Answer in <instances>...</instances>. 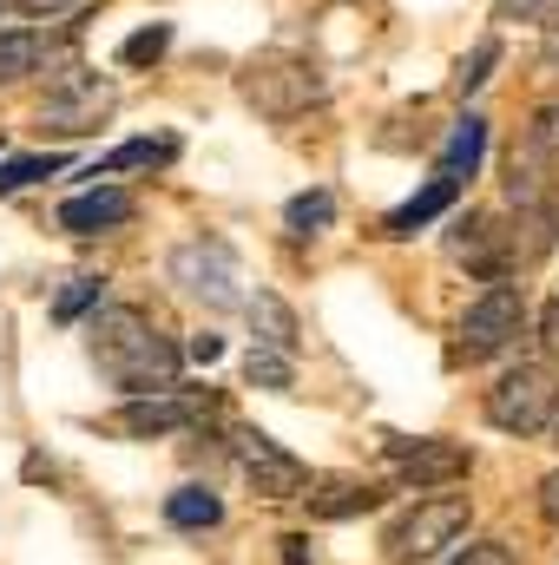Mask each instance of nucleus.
Returning a JSON list of instances; mask_svg holds the SVG:
<instances>
[{
    "mask_svg": "<svg viewBox=\"0 0 559 565\" xmlns=\"http://www.w3.org/2000/svg\"><path fill=\"white\" fill-rule=\"evenodd\" d=\"M86 355L93 369L119 388V395H158V388H178V369H184V349L133 302H99L93 322H86Z\"/></svg>",
    "mask_w": 559,
    "mask_h": 565,
    "instance_id": "obj_1",
    "label": "nucleus"
},
{
    "mask_svg": "<svg viewBox=\"0 0 559 565\" xmlns=\"http://www.w3.org/2000/svg\"><path fill=\"white\" fill-rule=\"evenodd\" d=\"M238 93H244V106H257L264 119L289 126V119H303L309 106L329 99V79L316 73V60H303V53H289V46H271V53L244 60Z\"/></svg>",
    "mask_w": 559,
    "mask_h": 565,
    "instance_id": "obj_2",
    "label": "nucleus"
},
{
    "mask_svg": "<svg viewBox=\"0 0 559 565\" xmlns=\"http://www.w3.org/2000/svg\"><path fill=\"white\" fill-rule=\"evenodd\" d=\"M165 277L178 282L191 302H204V309H244V264H238V250L218 237V231H204V237H184L171 257H165Z\"/></svg>",
    "mask_w": 559,
    "mask_h": 565,
    "instance_id": "obj_3",
    "label": "nucleus"
},
{
    "mask_svg": "<svg viewBox=\"0 0 559 565\" xmlns=\"http://www.w3.org/2000/svg\"><path fill=\"white\" fill-rule=\"evenodd\" d=\"M481 415H487V427H500V434H514V440L547 434V427L559 422V375L547 369V362H520V369H507V375L487 388Z\"/></svg>",
    "mask_w": 559,
    "mask_h": 565,
    "instance_id": "obj_4",
    "label": "nucleus"
},
{
    "mask_svg": "<svg viewBox=\"0 0 559 565\" xmlns=\"http://www.w3.org/2000/svg\"><path fill=\"white\" fill-rule=\"evenodd\" d=\"M467 520H474L467 493H428L402 520H389L382 553H389V565H421V559H434V553H447V546H461Z\"/></svg>",
    "mask_w": 559,
    "mask_h": 565,
    "instance_id": "obj_5",
    "label": "nucleus"
},
{
    "mask_svg": "<svg viewBox=\"0 0 559 565\" xmlns=\"http://www.w3.org/2000/svg\"><path fill=\"white\" fill-rule=\"evenodd\" d=\"M520 335H527V296H520L514 282H487V289L467 302L461 329H454V362H494V355H507Z\"/></svg>",
    "mask_w": 559,
    "mask_h": 565,
    "instance_id": "obj_6",
    "label": "nucleus"
},
{
    "mask_svg": "<svg viewBox=\"0 0 559 565\" xmlns=\"http://www.w3.org/2000/svg\"><path fill=\"white\" fill-rule=\"evenodd\" d=\"M211 415H218V388H158V395H133L106 427L119 440H171V434H198Z\"/></svg>",
    "mask_w": 559,
    "mask_h": 565,
    "instance_id": "obj_7",
    "label": "nucleus"
},
{
    "mask_svg": "<svg viewBox=\"0 0 559 565\" xmlns=\"http://www.w3.org/2000/svg\"><path fill=\"white\" fill-rule=\"evenodd\" d=\"M113 106H119V86L99 79V73H86V66H73V73H60V79L46 86V99H40V126L80 139V132H99V126L113 119Z\"/></svg>",
    "mask_w": 559,
    "mask_h": 565,
    "instance_id": "obj_8",
    "label": "nucleus"
},
{
    "mask_svg": "<svg viewBox=\"0 0 559 565\" xmlns=\"http://www.w3.org/2000/svg\"><path fill=\"white\" fill-rule=\"evenodd\" d=\"M231 460H238V473H244V487H251L257 500H303V493H309V467H303L283 440H271L264 427H238Z\"/></svg>",
    "mask_w": 559,
    "mask_h": 565,
    "instance_id": "obj_9",
    "label": "nucleus"
},
{
    "mask_svg": "<svg viewBox=\"0 0 559 565\" xmlns=\"http://www.w3.org/2000/svg\"><path fill=\"white\" fill-rule=\"evenodd\" d=\"M382 447H389L395 480H402V487H415V493H441V487H454V480H467V473H474V447L441 440V434H421V440L389 434Z\"/></svg>",
    "mask_w": 559,
    "mask_h": 565,
    "instance_id": "obj_10",
    "label": "nucleus"
},
{
    "mask_svg": "<svg viewBox=\"0 0 559 565\" xmlns=\"http://www.w3.org/2000/svg\"><path fill=\"white\" fill-rule=\"evenodd\" d=\"M447 257L467 264L474 277H487V282H507V270L520 264V257H514V237H507L487 211H467V217L447 224Z\"/></svg>",
    "mask_w": 559,
    "mask_h": 565,
    "instance_id": "obj_11",
    "label": "nucleus"
},
{
    "mask_svg": "<svg viewBox=\"0 0 559 565\" xmlns=\"http://www.w3.org/2000/svg\"><path fill=\"white\" fill-rule=\"evenodd\" d=\"M133 217H139V204L119 184H93V191H80V198L60 204V231L66 237H106V231H126Z\"/></svg>",
    "mask_w": 559,
    "mask_h": 565,
    "instance_id": "obj_12",
    "label": "nucleus"
},
{
    "mask_svg": "<svg viewBox=\"0 0 559 565\" xmlns=\"http://www.w3.org/2000/svg\"><path fill=\"white\" fill-rule=\"evenodd\" d=\"M309 520H362V513H382L389 507V487L382 480H356V473H329V480H309Z\"/></svg>",
    "mask_w": 559,
    "mask_h": 565,
    "instance_id": "obj_13",
    "label": "nucleus"
},
{
    "mask_svg": "<svg viewBox=\"0 0 559 565\" xmlns=\"http://www.w3.org/2000/svg\"><path fill=\"white\" fill-rule=\"evenodd\" d=\"M507 204L514 211H553V151L540 139L514 145V158H507Z\"/></svg>",
    "mask_w": 559,
    "mask_h": 565,
    "instance_id": "obj_14",
    "label": "nucleus"
},
{
    "mask_svg": "<svg viewBox=\"0 0 559 565\" xmlns=\"http://www.w3.org/2000/svg\"><path fill=\"white\" fill-rule=\"evenodd\" d=\"M244 316H251V349H277L296 362V349H303V322H296V309L283 302L277 289H257V296H244Z\"/></svg>",
    "mask_w": 559,
    "mask_h": 565,
    "instance_id": "obj_15",
    "label": "nucleus"
},
{
    "mask_svg": "<svg viewBox=\"0 0 559 565\" xmlns=\"http://www.w3.org/2000/svg\"><path fill=\"white\" fill-rule=\"evenodd\" d=\"M178 158V139L171 132H158V139H126V145H113L106 158H93L86 164V178H119V171H165Z\"/></svg>",
    "mask_w": 559,
    "mask_h": 565,
    "instance_id": "obj_16",
    "label": "nucleus"
},
{
    "mask_svg": "<svg viewBox=\"0 0 559 565\" xmlns=\"http://www.w3.org/2000/svg\"><path fill=\"white\" fill-rule=\"evenodd\" d=\"M481 158H487V119H481V113H467V119L447 132V145H441V158H434V178H454V184H467Z\"/></svg>",
    "mask_w": 559,
    "mask_h": 565,
    "instance_id": "obj_17",
    "label": "nucleus"
},
{
    "mask_svg": "<svg viewBox=\"0 0 559 565\" xmlns=\"http://www.w3.org/2000/svg\"><path fill=\"white\" fill-rule=\"evenodd\" d=\"M454 198H461V184H454V178H428V184H421L409 204H395V211H389L382 237H415L421 224H434V217H441V211H447Z\"/></svg>",
    "mask_w": 559,
    "mask_h": 565,
    "instance_id": "obj_18",
    "label": "nucleus"
},
{
    "mask_svg": "<svg viewBox=\"0 0 559 565\" xmlns=\"http://www.w3.org/2000/svg\"><path fill=\"white\" fill-rule=\"evenodd\" d=\"M165 520H171L178 533H211V526L224 520V500L211 493V480H191V487L165 493Z\"/></svg>",
    "mask_w": 559,
    "mask_h": 565,
    "instance_id": "obj_19",
    "label": "nucleus"
},
{
    "mask_svg": "<svg viewBox=\"0 0 559 565\" xmlns=\"http://www.w3.org/2000/svg\"><path fill=\"white\" fill-rule=\"evenodd\" d=\"M46 53H53V40H46V33H33V26L0 33V86H13V79L40 73V66H46Z\"/></svg>",
    "mask_w": 559,
    "mask_h": 565,
    "instance_id": "obj_20",
    "label": "nucleus"
},
{
    "mask_svg": "<svg viewBox=\"0 0 559 565\" xmlns=\"http://www.w3.org/2000/svg\"><path fill=\"white\" fill-rule=\"evenodd\" d=\"M329 224H336V191H323V184L283 204V231H289V237H323Z\"/></svg>",
    "mask_w": 559,
    "mask_h": 565,
    "instance_id": "obj_21",
    "label": "nucleus"
},
{
    "mask_svg": "<svg viewBox=\"0 0 559 565\" xmlns=\"http://www.w3.org/2000/svg\"><path fill=\"white\" fill-rule=\"evenodd\" d=\"M244 382L264 388V395H289V388H296V362L277 355V349H251V355H244Z\"/></svg>",
    "mask_w": 559,
    "mask_h": 565,
    "instance_id": "obj_22",
    "label": "nucleus"
},
{
    "mask_svg": "<svg viewBox=\"0 0 559 565\" xmlns=\"http://www.w3.org/2000/svg\"><path fill=\"white\" fill-rule=\"evenodd\" d=\"M106 302V277H73L60 296H53V322H80L86 309Z\"/></svg>",
    "mask_w": 559,
    "mask_h": 565,
    "instance_id": "obj_23",
    "label": "nucleus"
},
{
    "mask_svg": "<svg viewBox=\"0 0 559 565\" xmlns=\"http://www.w3.org/2000/svg\"><path fill=\"white\" fill-rule=\"evenodd\" d=\"M494 20H500V26H540V33H559V0H494Z\"/></svg>",
    "mask_w": 559,
    "mask_h": 565,
    "instance_id": "obj_24",
    "label": "nucleus"
},
{
    "mask_svg": "<svg viewBox=\"0 0 559 565\" xmlns=\"http://www.w3.org/2000/svg\"><path fill=\"white\" fill-rule=\"evenodd\" d=\"M494 66H500V40H481L461 66H454V99H467V93H481L487 79H494Z\"/></svg>",
    "mask_w": 559,
    "mask_h": 565,
    "instance_id": "obj_25",
    "label": "nucleus"
},
{
    "mask_svg": "<svg viewBox=\"0 0 559 565\" xmlns=\"http://www.w3.org/2000/svg\"><path fill=\"white\" fill-rule=\"evenodd\" d=\"M53 171H66V151H46V158H13V164H0V198H13V191L40 184V178H53Z\"/></svg>",
    "mask_w": 559,
    "mask_h": 565,
    "instance_id": "obj_26",
    "label": "nucleus"
},
{
    "mask_svg": "<svg viewBox=\"0 0 559 565\" xmlns=\"http://www.w3.org/2000/svg\"><path fill=\"white\" fill-rule=\"evenodd\" d=\"M165 46H171V20H151V26H139L126 46H119V66H151V60H165Z\"/></svg>",
    "mask_w": 559,
    "mask_h": 565,
    "instance_id": "obj_27",
    "label": "nucleus"
},
{
    "mask_svg": "<svg viewBox=\"0 0 559 565\" xmlns=\"http://www.w3.org/2000/svg\"><path fill=\"white\" fill-rule=\"evenodd\" d=\"M447 565H520V559H514V546H500V540H474V546H461Z\"/></svg>",
    "mask_w": 559,
    "mask_h": 565,
    "instance_id": "obj_28",
    "label": "nucleus"
},
{
    "mask_svg": "<svg viewBox=\"0 0 559 565\" xmlns=\"http://www.w3.org/2000/svg\"><path fill=\"white\" fill-rule=\"evenodd\" d=\"M7 13H20V20H53V13H66L73 0H0Z\"/></svg>",
    "mask_w": 559,
    "mask_h": 565,
    "instance_id": "obj_29",
    "label": "nucleus"
},
{
    "mask_svg": "<svg viewBox=\"0 0 559 565\" xmlns=\"http://www.w3.org/2000/svg\"><path fill=\"white\" fill-rule=\"evenodd\" d=\"M534 139H540V145H547V151L559 158V106H547V113L534 119Z\"/></svg>",
    "mask_w": 559,
    "mask_h": 565,
    "instance_id": "obj_30",
    "label": "nucleus"
},
{
    "mask_svg": "<svg viewBox=\"0 0 559 565\" xmlns=\"http://www.w3.org/2000/svg\"><path fill=\"white\" fill-rule=\"evenodd\" d=\"M184 355H191V362H204V369H211V362H218V355H224V335H191V349H184Z\"/></svg>",
    "mask_w": 559,
    "mask_h": 565,
    "instance_id": "obj_31",
    "label": "nucleus"
},
{
    "mask_svg": "<svg viewBox=\"0 0 559 565\" xmlns=\"http://www.w3.org/2000/svg\"><path fill=\"white\" fill-rule=\"evenodd\" d=\"M277 546H283V565H316V553H309V540H303V533H283Z\"/></svg>",
    "mask_w": 559,
    "mask_h": 565,
    "instance_id": "obj_32",
    "label": "nucleus"
},
{
    "mask_svg": "<svg viewBox=\"0 0 559 565\" xmlns=\"http://www.w3.org/2000/svg\"><path fill=\"white\" fill-rule=\"evenodd\" d=\"M540 513H547V520L559 526V467L547 473V480H540Z\"/></svg>",
    "mask_w": 559,
    "mask_h": 565,
    "instance_id": "obj_33",
    "label": "nucleus"
},
{
    "mask_svg": "<svg viewBox=\"0 0 559 565\" xmlns=\"http://www.w3.org/2000/svg\"><path fill=\"white\" fill-rule=\"evenodd\" d=\"M540 66H547V73L559 79V33H547V53H540Z\"/></svg>",
    "mask_w": 559,
    "mask_h": 565,
    "instance_id": "obj_34",
    "label": "nucleus"
},
{
    "mask_svg": "<svg viewBox=\"0 0 559 565\" xmlns=\"http://www.w3.org/2000/svg\"><path fill=\"white\" fill-rule=\"evenodd\" d=\"M540 329H547V349H553V355H559V302H553V309H547V322H540Z\"/></svg>",
    "mask_w": 559,
    "mask_h": 565,
    "instance_id": "obj_35",
    "label": "nucleus"
},
{
    "mask_svg": "<svg viewBox=\"0 0 559 565\" xmlns=\"http://www.w3.org/2000/svg\"><path fill=\"white\" fill-rule=\"evenodd\" d=\"M553 427H559V422H553Z\"/></svg>",
    "mask_w": 559,
    "mask_h": 565,
    "instance_id": "obj_36",
    "label": "nucleus"
}]
</instances>
